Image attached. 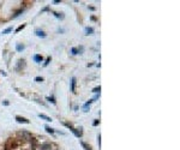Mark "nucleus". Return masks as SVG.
Returning a JSON list of instances; mask_svg holds the SVG:
<instances>
[{
	"instance_id": "obj_3",
	"label": "nucleus",
	"mask_w": 180,
	"mask_h": 150,
	"mask_svg": "<svg viewBox=\"0 0 180 150\" xmlns=\"http://www.w3.org/2000/svg\"><path fill=\"white\" fill-rule=\"evenodd\" d=\"M38 117L41 119H44L46 121H52V119L49 118V117H47V115H44V114H38Z\"/></svg>"
},
{
	"instance_id": "obj_12",
	"label": "nucleus",
	"mask_w": 180,
	"mask_h": 150,
	"mask_svg": "<svg viewBox=\"0 0 180 150\" xmlns=\"http://www.w3.org/2000/svg\"><path fill=\"white\" fill-rule=\"evenodd\" d=\"M87 32L89 34V32H93V29L91 28H87Z\"/></svg>"
},
{
	"instance_id": "obj_7",
	"label": "nucleus",
	"mask_w": 180,
	"mask_h": 150,
	"mask_svg": "<svg viewBox=\"0 0 180 150\" xmlns=\"http://www.w3.org/2000/svg\"><path fill=\"white\" fill-rule=\"evenodd\" d=\"M34 60H35V61H41L42 58H41L40 55H35V57H34Z\"/></svg>"
},
{
	"instance_id": "obj_10",
	"label": "nucleus",
	"mask_w": 180,
	"mask_h": 150,
	"mask_svg": "<svg viewBox=\"0 0 180 150\" xmlns=\"http://www.w3.org/2000/svg\"><path fill=\"white\" fill-rule=\"evenodd\" d=\"M46 130H47L48 132H50V133H53V132H54V131H53V129H49L48 126H46Z\"/></svg>"
},
{
	"instance_id": "obj_14",
	"label": "nucleus",
	"mask_w": 180,
	"mask_h": 150,
	"mask_svg": "<svg viewBox=\"0 0 180 150\" xmlns=\"http://www.w3.org/2000/svg\"><path fill=\"white\" fill-rule=\"evenodd\" d=\"M72 53H73V54H77V49H76V48H72Z\"/></svg>"
},
{
	"instance_id": "obj_13",
	"label": "nucleus",
	"mask_w": 180,
	"mask_h": 150,
	"mask_svg": "<svg viewBox=\"0 0 180 150\" xmlns=\"http://www.w3.org/2000/svg\"><path fill=\"white\" fill-rule=\"evenodd\" d=\"M97 91H100V86H98V88H95V89H94V92H97Z\"/></svg>"
},
{
	"instance_id": "obj_9",
	"label": "nucleus",
	"mask_w": 180,
	"mask_h": 150,
	"mask_svg": "<svg viewBox=\"0 0 180 150\" xmlns=\"http://www.w3.org/2000/svg\"><path fill=\"white\" fill-rule=\"evenodd\" d=\"M10 31H12V28H7L6 30H4V31H3V34H7V32H10Z\"/></svg>"
},
{
	"instance_id": "obj_6",
	"label": "nucleus",
	"mask_w": 180,
	"mask_h": 150,
	"mask_svg": "<svg viewBox=\"0 0 180 150\" xmlns=\"http://www.w3.org/2000/svg\"><path fill=\"white\" fill-rule=\"evenodd\" d=\"M81 144H82V146H83V148H84L85 150H91V149H90V146H88V145L85 144V143H83V142H82Z\"/></svg>"
},
{
	"instance_id": "obj_5",
	"label": "nucleus",
	"mask_w": 180,
	"mask_h": 150,
	"mask_svg": "<svg viewBox=\"0 0 180 150\" xmlns=\"http://www.w3.org/2000/svg\"><path fill=\"white\" fill-rule=\"evenodd\" d=\"M36 35H37V36H41V37H44V36H46V34H44L42 30H36Z\"/></svg>"
},
{
	"instance_id": "obj_1",
	"label": "nucleus",
	"mask_w": 180,
	"mask_h": 150,
	"mask_svg": "<svg viewBox=\"0 0 180 150\" xmlns=\"http://www.w3.org/2000/svg\"><path fill=\"white\" fill-rule=\"evenodd\" d=\"M66 126H67L69 129L71 130V131H72V132H73V133H75V134H76L77 137H79V136H81V133H79V132H77V131H76V130H75V129H73V127H72L71 125H69V124H66Z\"/></svg>"
},
{
	"instance_id": "obj_2",
	"label": "nucleus",
	"mask_w": 180,
	"mask_h": 150,
	"mask_svg": "<svg viewBox=\"0 0 180 150\" xmlns=\"http://www.w3.org/2000/svg\"><path fill=\"white\" fill-rule=\"evenodd\" d=\"M41 150H50V144H48V143L42 144L41 145Z\"/></svg>"
},
{
	"instance_id": "obj_11",
	"label": "nucleus",
	"mask_w": 180,
	"mask_h": 150,
	"mask_svg": "<svg viewBox=\"0 0 180 150\" xmlns=\"http://www.w3.org/2000/svg\"><path fill=\"white\" fill-rule=\"evenodd\" d=\"M17 49H18V51H23L24 47H23V46H17Z\"/></svg>"
},
{
	"instance_id": "obj_8",
	"label": "nucleus",
	"mask_w": 180,
	"mask_h": 150,
	"mask_svg": "<svg viewBox=\"0 0 180 150\" xmlns=\"http://www.w3.org/2000/svg\"><path fill=\"white\" fill-rule=\"evenodd\" d=\"M75 85H76V79L72 78V90L75 91Z\"/></svg>"
},
{
	"instance_id": "obj_4",
	"label": "nucleus",
	"mask_w": 180,
	"mask_h": 150,
	"mask_svg": "<svg viewBox=\"0 0 180 150\" xmlns=\"http://www.w3.org/2000/svg\"><path fill=\"white\" fill-rule=\"evenodd\" d=\"M16 119H17V121H18V123H25V124H28V123H29V121H28L27 119L21 118V117H16Z\"/></svg>"
}]
</instances>
